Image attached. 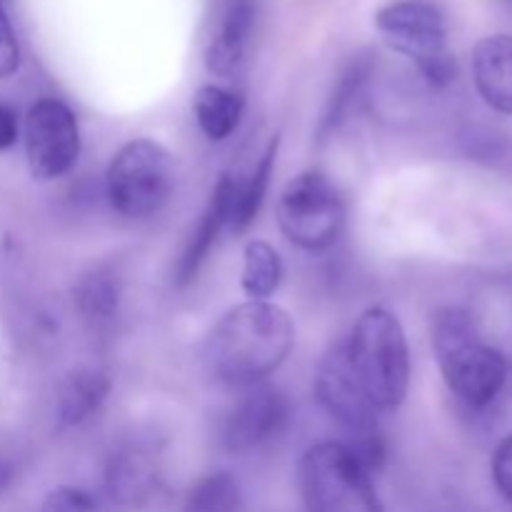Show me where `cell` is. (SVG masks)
<instances>
[{"label":"cell","mask_w":512,"mask_h":512,"mask_svg":"<svg viewBox=\"0 0 512 512\" xmlns=\"http://www.w3.org/2000/svg\"><path fill=\"white\" fill-rule=\"evenodd\" d=\"M223 228H228V175H223V178L215 183L213 195H210L208 200V208L203 210L198 225H195L188 243H185L183 253H180L178 263H175V288H185V285H190L198 278L200 268H203L205 260H208L213 245L218 243Z\"/></svg>","instance_id":"cell-12"},{"label":"cell","mask_w":512,"mask_h":512,"mask_svg":"<svg viewBox=\"0 0 512 512\" xmlns=\"http://www.w3.org/2000/svg\"><path fill=\"white\" fill-rule=\"evenodd\" d=\"M278 143V138L270 140L250 175H245V178H230L228 175V228L233 233H245L258 220L265 195H268L270 178H273Z\"/></svg>","instance_id":"cell-15"},{"label":"cell","mask_w":512,"mask_h":512,"mask_svg":"<svg viewBox=\"0 0 512 512\" xmlns=\"http://www.w3.org/2000/svg\"><path fill=\"white\" fill-rule=\"evenodd\" d=\"M473 80L490 108L512 115V35H490L475 45Z\"/></svg>","instance_id":"cell-13"},{"label":"cell","mask_w":512,"mask_h":512,"mask_svg":"<svg viewBox=\"0 0 512 512\" xmlns=\"http://www.w3.org/2000/svg\"><path fill=\"white\" fill-rule=\"evenodd\" d=\"M160 485L158 455L150 445L130 443L115 450L105 470V488L113 503L123 508H143L155 498Z\"/></svg>","instance_id":"cell-11"},{"label":"cell","mask_w":512,"mask_h":512,"mask_svg":"<svg viewBox=\"0 0 512 512\" xmlns=\"http://www.w3.org/2000/svg\"><path fill=\"white\" fill-rule=\"evenodd\" d=\"M350 368L375 410H398L410 388V348L398 315L368 308L345 340Z\"/></svg>","instance_id":"cell-3"},{"label":"cell","mask_w":512,"mask_h":512,"mask_svg":"<svg viewBox=\"0 0 512 512\" xmlns=\"http://www.w3.org/2000/svg\"><path fill=\"white\" fill-rule=\"evenodd\" d=\"M193 110L205 138L213 140V143H223V140H228L238 130L245 110V100L235 90L210 83L195 93Z\"/></svg>","instance_id":"cell-17"},{"label":"cell","mask_w":512,"mask_h":512,"mask_svg":"<svg viewBox=\"0 0 512 512\" xmlns=\"http://www.w3.org/2000/svg\"><path fill=\"white\" fill-rule=\"evenodd\" d=\"M508 3H512V0H508Z\"/></svg>","instance_id":"cell-26"},{"label":"cell","mask_w":512,"mask_h":512,"mask_svg":"<svg viewBox=\"0 0 512 512\" xmlns=\"http://www.w3.org/2000/svg\"><path fill=\"white\" fill-rule=\"evenodd\" d=\"M493 483L505 498V503L512 505V433L505 440H500L493 453Z\"/></svg>","instance_id":"cell-24"},{"label":"cell","mask_w":512,"mask_h":512,"mask_svg":"<svg viewBox=\"0 0 512 512\" xmlns=\"http://www.w3.org/2000/svg\"><path fill=\"white\" fill-rule=\"evenodd\" d=\"M75 303L93 328H108L118 315L120 303V283L113 270L95 268L83 275L75 288Z\"/></svg>","instance_id":"cell-19"},{"label":"cell","mask_w":512,"mask_h":512,"mask_svg":"<svg viewBox=\"0 0 512 512\" xmlns=\"http://www.w3.org/2000/svg\"><path fill=\"white\" fill-rule=\"evenodd\" d=\"M18 115L13 113V108L0 103V150L13 148L15 140H18Z\"/></svg>","instance_id":"cell-25"},{"label":"cell","mask_w":512,"mask_h":512,"mask_svg":"<svg viewBox=\"0 0 512 512\" xmlns=\"http://www.w3.org/2000/svg\"><path fill=\"white\" fill-rule=\"evenodd\" d=\"M380 38L418 65L433 88H445L458 75V63L448 50V20L430 0H395L375 13Z\"/></svg>","instance_id":"cell-5"},{"label":"cell","mask_w":512,"mask_h":512,"mask_svg":"<svg viewBox=\"0 0 512 512\" xmlns=\"http://www.w3.org/2000/svg\"><path fill=\"white\" fill-rule=\"evenodd\" d=\"M283 280V263L278 250L265 240H250L243 253V288L248 300H268L278 293Z\"/></svg>","instance_id":"cell-20"},{"label":"cell","mask_w":512,"mask_h":512,"mask_svg":"<svg viewBox=\"0 0 512 512\" xmlns=\"http://www.w3.org/2000/svg\"><path fill=\"white\" fill-rule=\"evenodd\" d=\"M18 68H20L18 35H15L13 23H10L8 13H5L3 3H0V80L15 75L18 73Z\"/></svg>","instance_id":"cell-23"},{"label":"cell","mask_w":512,"mask_h":512,"mask_svg":"<svg viewBox=\"0 0 512 512\" xmlns=\"http://www.w3.org/2000/svg\"><path fill=\"white\" fill-rule=\"evenodd\" d=\"M110 380L103 370L78 368L63 378L58 388V418L60 423L73 428L93 418L105 403Z\"/></svg>","instance_id":"cell-16"},{"label":"cell","mask_w":512,"mask_h":512,"mask_svg":"<svg viewBox=\"0 0 512 512\" xmlns=\"http://www.w3.org/2000/svg\"><path fill=\"white\" fill-rule=\"evenodd\" d=\"M40 512H105L100 500L93 493L83 488H70V485H60V488L50 490L45 495Z\"/></svg>","instance_id":"cell-22"},{"label":"cell","mask_w":512,"mask_h":512,"mask_svg":"<svg viewBox=\"0 0 512 512\" xmlns=\"http://www.w3.org/2000/svg\"><path fill=\"white\" fill-rule=\"evenodd\" d=\"M315 395L333 420H338L350 435H363L378 430V410L360 388L350 368L345 343L333 345L323 355L315 373Z\"/></svg>","instance_id":"cell-10"},{"label":"cell","mask_w":512,"mask_h":512,"mask_svg":"<svg viewBox=\"0 0 512 512\" xmlns=\"http://www.w3.org/2000/svg\"><path fill=\"white\" fill-rule=\"evenodd\" d=\"M278 225L298 248L318 253L340 238L345 203L338 185L320 170L295 175L278 198Z\"/></svg>","instance_id":"cell-7"},{"label":"cell","mask_w":512,"mask_h":512,"mask_svg":"<svg viewBox=\"0 0 512 512\" xmlns=\"http://www.w3.org/2000/svg\"><path fill=\"white\" fill-rule=\"evenodd\" d=\"M370 75H373V58L370 55H358V58L350 60L348 68L340 73L338 83H335L333 93L328 98V105L323 110V118H320L318 125L320 140H325L333 130L343 125V120L348 118V113L355 108L360 95H363Z\"/></svg>","instance_id":"cell-18"},{"label":"cell","mask_w":512,"mask_h":512,"mask_svg":"<svg viewBox=\"0 0 512 512\" xmlns=\"http://www.w3.org/2000/svg\"><path fill=\"white\" fill-rule=\"evenodd\" d=\"M295 325L288 310L270 300H245L220 318L208 340L210 373L228 385L263 383L288 360Z\"/></svg>","instance_id":"cell-1"},{"label":"cell","mask_w":512,"mask_h":512,"mask_svg":"<svg viewBox=\"0 0 512 512\" xmlns=\"http://www.w3.org/2000/svg\"><path fill=\"white\" fill-rule=\"evenodd\" d=\"M255 13L253 5L238 0L230 5L220 18L218 28L213 30L205 48V68L218 78H233L245 60L250 33H253Z\"/></svg>","instance_id":"cell-14"},{"label":"cell","mask_w":512,"mask_h":512,"mask_svg":"<svg viewBox=\"0 0 512 512\" xmlns=\"http://www.w3.org/2000/svg\"><path fill=\"white\" fill-rule=\"evenodd\" d=\"M433 350L450 393L460 403L488 408L505 388L508 363L488 345L465 310L445 308L433 318Z\"/></svg>","instance_id":"cell-2"},{"label":"cell","mask_w":512,"mask_h":512,"mask_svg":"<svg viewBox=\"0 0 512 512\" xmlns=\"http://www.w3.org/2000/svg\"><path fill=\"white\" fill-rule=\"evenodd\" d=\"M290 425V403L273 385H250L223 423V445L230 453H253L283 438Z\"/></svg>","instance_id":"cell-9"},{"label":"cell","mask_w":512,"mask_h":512,"mask_svg":"<svg viewBox=\"0 0 512 512\" xmlns=\"http://www.w3.org/2000/svg\"><path fill=\"white\" fill-rule=\"evenodd\" d=\"M240 485L225 470L200 478L185 498L183 512H240Z\"/></svg>","instance_id":"cell-21"},{"label":"cell","mask_w":512,"mask_h":512,"mask_svg":"<svg viewBox=\"0 0 512 512\" xmlns=\"http://www.w3.org/2000/svg\"><path fill=\"white\" fill-rule=\"evenodd\" d=\"M305 512H385L373 473L338 440H323L300 460Z\"/></svg>","instance_id":"cell-4"},{"label":"cell","mask_w":512,"mask_h":512,"mask_svg":"<svg viewBox=\"0 0 512 512\" xmlns=\"http://www.w3.org/2000/svg\"><path fill=\"white\" fill-rule=\"evenodd\" d=\"M175 190V168L168 150L150 138L125 143L105 173L108 203L120 218L148 220L168 205Z\"/></svg>","instance_id":"cell-6"},{"label":"cell","mask_w":512,"mask_h":512,"mask_svg":"<svg viewBox=\"0 0 512 512\" xmlns=\"http://www.w3.org/2000/svg\"><path fill=\"white\" fill-rule=\"evenodd\" d=\"M25 160L40 183L63 178L80 155V128L73 110L58 98H43L25 115Z\"/></svg>","instance_id":"cell-8"}]
</instances>
